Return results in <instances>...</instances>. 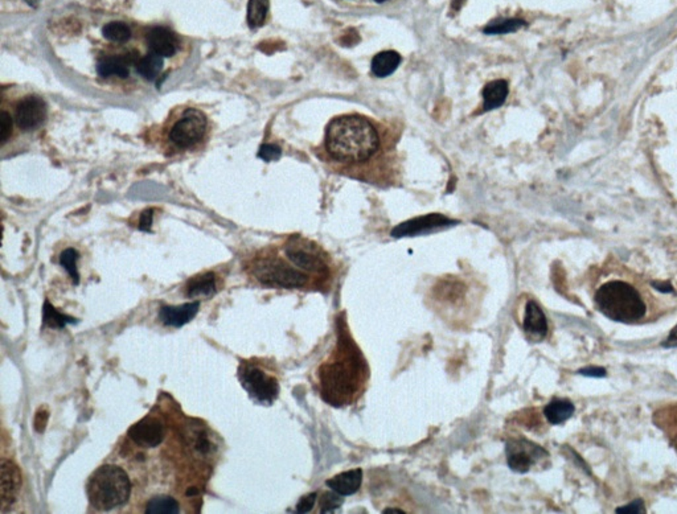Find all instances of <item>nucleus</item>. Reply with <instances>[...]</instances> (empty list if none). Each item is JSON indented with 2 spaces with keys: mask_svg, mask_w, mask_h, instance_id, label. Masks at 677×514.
Masks as SVG:
<instances>
[{
  "mask_svg": "<svg viewBox=\"0 0 677 514\" xmlns=\"http://www.w3.org/2000/svg\"><path fill=\"white\" fill-rule=\"evenodd\" d=\"M369 377L366 357L338 320L336 346L318 370L320 397L334 407L356 402Z\"/></svg>",
  "mask_w": 677,
  "mask_h": 514,
  "instance_id": "1",
  "label": "nucleus"
},
{
  "mask_svg": "<svg viewBox=\"0 0 677 514\" xmlns=\"http://www.w3.org/2000/svg\"><path fill=\"white\" fill-rule=\"evenodd\" d=\"M378 144L376 127L361 115L335 118L326 132V150L338 161H366L376 154Z\"/></svg>",
  "mask_w": 677,
  "mask_h": 514,
  "instance_id": "2",
  "label": "nucleus"
},
{
  "mask_svg": "<svg viewBox=\"0 0 677 514\" xmlns=\"http://www.w3.org/2000/svg\"><path fill=\"white\" fill-rule=\"evenodd\" d=\"M595 306L606 318L619 323H635L647 314V304L639 290L627 282H607L595 292Z\"/></svg>",
  "mask_w": 677,
  "mask_h": 514,
  "instance_id": "3",
  "label": "nucleus"
},
{
  "mask_svg": "<svg viewBox=\"0 0 677 514\" xmlns=\"http://www.w3.org/2000/svg\"><path fill=\"white\" fill-rule=\"evenodd\" d=\"M86 492L95 509L112 510L129 501L132 483L122 468L109 464L98 468L90 476Z\"/></svg>",
  "mask_w": 677,
  "mask_h": 514,
  "instance_id": "4",
  "label": "nucleus"
},
{
  "mask_svg": "<svg viewBox=\"0 0 677 514\" xmlns=\"http://www.w3.org/2000/svg\"><path fill=\"white\" fill-rule=\"evenodd\" d=\"M254 275L265 286L302 289L310 283V274L279 258H267L254 266Z\"/></svg>",
  "mask_w": 677,
  "mask_h": 514,
  "instance_id": "5",
  "label": "nucleus"
},
{
  "mask_svg": "<svg viewBox=\"0 0 677 514\" xmlns=\"http://www.w3.org/2000/svg\"><path fill=\"white\" fill-rule=\"evenodd\" d=\"M284 252L287 259L302 272L315 275L323 282L331 278L329 258L318 245L303 240L292 241L286 246Z\"/></svg>",
  "mask_w": 677,
  "mask_h": 514,
  "instance_id": "6",
  "label": "nucleus"
},
{
  "mask_svg": "<svg viewBox=\"0 0 677 514\" xmlns=\"http://www.w3.org/2000/svg\"><path fill=\"white\" fill-rule=\"evenodd\" d=\"M240 380L250 397L261 403H273L279 394L278 381L254 366H244L240 370Z\"/></svg>",
  "mask_w": 677,
  "mask_h": 514,
  "instance_id": "7",
  "label": "nucleus"
},
{
  "mask_svg": "<svg viewBox=\"0 0 677 514\" xmlns=\"http://www.w3.org/2000/svg\"><path fill=\"white\" fill-rule=\"evenodd\" d=\"M206 130L207 118L204 117V114L195 109H189L172 127L169 132V139L179 149H188L201 141Z\"/></svg>",
  "mask_w": 677,
  "mask_h": 514,
  "instance_id": "8",
  "label": "nucleus"
},
{
  "mask_svg": "<svg viewBox=\"0 0 677 514\" xmlns=\"http://www.w3.org/2000/svg\"><path fill=\"white\" fill-rule=\"evenodd\" d=\"M506 454L508 466L518 473H527L540 459L548 455L543 447L526 439L509 440Z\"/></svg>",
  "mask_w": 677,
  "mask_h": 514,
  "instance_id": "9",
  "label": "nucleus"
},
{
  "mask_svg": "<svg viewBox=\"0 0 677 514\" xmlns=\"http://www.w3.org/2000/svg\"><path fill=\"white\" fill-rule=\"evenodd\" d=\"M455 224H458V221H454L452 218H449L446 215H438V213L421 215V217H415L413 220L405 221L403 224L395 226V229L392 230V237H395V238L414 237V235L433 232L437 229L449 227V226Z\"/></svg>",
  "mask_w": 677,
  "mask_h": 514,
  "instance_id": "10",
  "label": "nucleus"
},
{
  "mask_svg": "<svg viewBox=\"0 0 677 514\" xmlns=\"http://www.w3.org/2000/svg\"><path fill=\"white\" fill-rule=\"evenodd\" d=\"M21 489V472L19 467L7 459L0 463V500L1 512L14 504Z\"/></svg>",
  "mask_w": 677,
  "mask_h": 514,
  "instance_id": "11",
  "label": "nucleus"
},
{
  "mask_svg": "<svg viewBox=\"0 0 677 514\" xmlns=\"http://www.w3.org/2000/svg\"><path fill=\"white\" fill-rule=\"evenodd\" d=\"M164 427L163 423L152 418L146 417L142 421L137 422L129 429V438L138 446L146 449H155L164 439Z\"/></svg>",
  "mask_w": 677,
  "mask_h": 514,
  "instance_id": "12",
  "label": "nucleus"
},
{
  "mask_svg": "<svg viewBox=\"0 0 677 514\" xmlns=\"http://www.w3.org/2000/svg\"><path fill=\"white\" fill-rule=\"evenodd\" d=\"M47 117V105L38 98L29 95L16 106L15 121L21 130H33L38 127Z\"/></svg>",
  "mask_w": 677,
  "mask_h": 514,
  "instance_id": "13",
  "label": "nucleus"
},
{
  "mask_svg": "<svg viewBox=\"0 0 677 514\" xmlns=\"http://www.w3.org/2000/svg\"><path fill=\"white\" fill-rule=\"evenodd\" d=\"M200 301L183 306H164L159 311L160 321L167 327L180 328L186 326L198 315Z\"/></svg>",
  "mask_w": 677,
  "mask_h": 514,
  "instance_id": "14",
  "label": "nucleus"
},
{
  "mask_svg": "<svg viewBox=\"0 0 677 514\" xmlns=\"http://www.w3.org/2000/svg\"><path fill=\"white\" fill-rule=\"evenodd\" d=\"M139 55L137 52H129L123 56L106 57L97 64V73L101 77L117 75L121 78H127L130 72L129 66L137 65L139 61Z\"/></svg>",
  "mask_w": 677,
  "mask_h": 514,
  "instance_id": "15",
  "label": "nucleus"
},
{
  "mask_svg": "<svg viewBox=\"0 0 677 514\" xmlns=\"http://www.w3.org/2000/svg\"><path fill=\"white\" fill-rule=\"evenodd\" d=\"M147 44L151 50L161 57H171L176 53L178 40L164 27H154L147 33Z\"/></svg>",
  "mask_w": 677,
  "mask_h": 514,
  "instance_id": "16",
  "label": "nucleus"
},
{
  "mask_svg": "<svg viewBox=\"0 0 677 514\" xmlns=\"http://www.w3.org/2000/svg\"><path fill=\"white\" fill-rule=\"evenodd\" d=\"M524 331L528 336L536 340H541L546 336L548 333V321H546L545 314L536 301L529 300L526 306V315H524V323H523Z\"/></svg>",
  "mask_w": 677,
  "mask_h": 514,
  "instance_id": "17",
  "label": "nucleus"
},
{
  "mask_svg": "<svg viewBox=\"0 0 677 514\" xmlns=\"http://www.w3.org/2000/svg\"><path fill=\"white\" fill-rule=\"evenodd\" d=\"M363 483V471L360 468L346 471L343 473H338L336 476L329 478L326 481L329 489L335 491L338 495L351 496L355 495L360 489Z\"/></svg>",
  "mask_w": 677,
  "mask_h": 514,
  "instance_id": "18",
  "label": "nucleus"
},
{
  "mask_svg": "<svg viewBox=\"0 0 677 514\" xmlns=\"http://www.w3.org/2000/svg\"><path fill=\"white\" fill-rule=\"evenodd\" d=\"M508 92V84L504 80H496L486 85V87L483 89V112H489L500 107L506 102Z\"/></svg>",
  "mask_w": 677,
  "mask_h": 514,
  "instance_id": "19",
  "label": "nucleus"
},
{
  "mask_svg": "<svg viewBox=\"0 0 677 514\" xmlns=\"http://www.w3.org/2000/svg\"><path fill=\"white\" fill-rule=\"evenodd\" d=\"M575 407L567 400H553L546 405L544 415L550 424H563L573 417Z\"/></svg>",
  "mask_w": 677,
  "mask_h": 514,
  "instance_id": "20",
  "label": "nucleus"
},
{
  "mask_svg": "<svg viewBox=\"0 0 677 514\" xmlns=\"http://www.w3.org/2000/svg\"><path fill=\"white\" fill-rule=\"evenodd\" d=\"M401 63V56L395 50L381 52L372 60V72L376 77L384 78L392 75Z\"/></svg>",
  "mask_w": 677,
  "mask_h": 514,
  "instance_id": "21",
  "label": "nucleus"
},
{
  "mask_svg": "<svg viewBox=\"0 0 677 514\" xmlns=\"http://www.w3.org/2000/svg\"><path fill=\"white\" fill-rule=\"evenodd\" d=\"M216 292V277L213 272H207L198 275L191 279L187 284V295L195 296H210Z\"/></svg>",
  "mask_w": 677,
  "mask_h": 514,
  "instance_id": "22",
  "label": "nucleus"
},
{
  "mask_svg": "<svg viewBox=\"0 0 677 514\" xmlns=\"http://www.w3.org/2000/svg\"><path fill=\"white\" fill-rule=\"evenodd\" d=\"M137 72L144 78V80H149V81H152L155 80L160 72H161V68H163V57L151 52V53H147L146 56L142 57L137 64Z\"/></svg>",
  "mask_w": 677,
  "mask_h": 514,
  "instance_id": "23",
  "label": "nucleus"
},
{
  "mask_svg": "<svg viewBox=\"0 0 677 514\" xmlns=\"http://www.w3.org/2000/svg\"><path fill=\"white\" fill-rule=\"evenodd\" d=\"M75 323H77V320L75 318L58 312L48 300H46L44 307H43V326L44 327L52 328V329H63L68 324H75Z\"/></svg>",
  "mask_w": 677,
  "mask_h": 514,
  "instance_id": "24",
  "label": "nucleus"
},
{
  "mask_svg": "<svg viewBox=\"0 0 677 514\" xmlns=\"http://www.w3.org/2000/svg\"><path fill=\"white\" fill-rule=\"evenodd\" d=\"M146 513L178 514L180 513V505L171 496H155L146 505Z\"/></svg>",
  "mask_w": 677,
  "mask_h": 514,
  "instance_id": "25",
  "label": "nucleus"
},
{
  "mask_svg": "<svg viewBox=\"0 0 677 514\" xmlns=\"http://www.w3.org/2000/svg\"><path fill=\"white\" fill-rule=\"evenodd\" d=\"M269 11V0H249L247 4V24L250 28L264 26Z\"/></svg>",
  "mask_w": 677,
  "mask_h": 514,
  "instance_id": "26",
  "label": "nucleus"
},
{
  "mask_svg": "<svg viewBox=\"0 0 677 514\" xmlns=\"http://www.w3.org/2000/svg\"><path fill=\"white\" fill-rule=\"evenodd\" d=\"M102 35L106 40L112 43L123 44V43H127L132 38V29L122 21H112V23H107L102 28Z\"/></svg>",
  "mask_w": 677,
  "mask_h": 514,
  "instance_id": "27",
  "label": "nucleus"
},
{
  "mask_svg": "<svg viewBox=\"0 0 677 514\" xmlns=\"http://www.w3.org/2000/svg\"><path fill=\"white\" fill-rule=\"evenodd\" d=\"M526 26V21L520 19H507L498 23H491L486 28L483 29L484 33L487 35H504L509 32H515L518 28Z\"/></svg>",
  "mask_w": 677,
  "mask_h": 514,
  "instance_id": "28",
  "label": "nucleus"
},
{
  "mask_svg": "<svg viewBox=\"0 0 677 514\" xmlns=\"http://www.w3.org/2000/svg\"><path fill=\"white\" fill-rule=\"evenodd\" d=\"M80 258V254L75 249L69 247L66 249L64 252H61L60 255V263L61 266L65 269L66 272H69L70 278L75 282V284H78L80 282V274H78V270H77V261Z\"/></svg>",
  "mask_w": 677,
  "mask_h": 514,
  "instance_id": "29",
  "label": "nucleus"
},
{
  "mask_svg": "<svg viewBox=\"0 0 677 514\" xmlns=\"http://www.w3.org/2000/svg\"><path fill=\"white\" fill-rule=\"evenodd\" d=\"M344 503L343 496L338 495L335 491L324 492L320 497V513H332L338 510V508Z\"/></svg>",
  "mask_w": 677,
  "mask_h": 514,
  "instance_id": "30",
  "label": "nucleus"
},
{
  "mask_svg": "<svg viewBox=\"0 0 677 514\" xmlns=\"http://www.w3.org/2000/svg\"><path fill=\"white\" fill-rule=\"evenodd\" d=\"M12 134V118L7 112H1L0 114V141L1 144H4L9 141V138Z\"/></svg>",
  "mask_w": 677,
  "mask_h": 514,
  "instance_id": "31",
  "label": "nucleus"
},
{
  "mask_svg": "<svg viewBox=\"0 0 677 514\" xmlns=\"http://www.w3.org/2000/svg\"><path fill=\"white\" fill-rule=\"evenodd\" d=\"M281 155H282V150L275 144H264L258 152V158H261L265 161L278 160L281 158Z\"/></svg>",
  "mask_w": 677,
  "mask_h": 514,
  "instance_id": "32",
  "label": "nucleus"
},
{
  "mask_svg": "<svg viewBox=\"0 0 677 514\" xmlns=\"http://www.w3.org/2000/svg\"><path fill=\"white\" fill-rule=\"evenodd\" d=\"M615 513H646V508H644V503H643V500H641V498H638V500L632 501V503H630L629 505H624V506H621V508H617V509H615Z\"/></svg>",
  "mask_w": 677,
  "mask_h": 514,
  "instance_id": "33",
  "label": "nucleus"
},
{
  "mask_svg": "<svg viewBox=\"0 0 677 514\" xmlns=\"http://www.w3.org/2000/svg\"><path fill=\"white\" fill-rule=\"evenodd\" d=\"M48 419H49V412H48L47 409H44V407L38 409L36 415H35V421H33V427H35V430L38 431V434H43L46 430Z\"/></svg>",
  "mask_w": 677,
  "mask_h": 514,
  "instance_id": "34",
  "label": "nucleus"
},
{
  "mask_svg": "<svg viewBox=\"0 0 677 514\" xmlns=\"http://www.w3.org/2000/svg\"><path fill=\"white\" fill-rule=\"evenodd\" d=\"M316 497H318V493H310V495L302 497L299 503L297 505V512L298 513H309L315 505Z\"/></svg>",
  "mask_w": 677,
  "mask_h": 514,
  "instance_id": "35",
  "label": "nucleus"
},
{
  "mask_svg": "<svg viewBox=\"0 0 677 514\" xmlns=\"http://www.w3.org/2000/svg\"><path fill=\"white\" fill-rule=\"evenodd\" d=\"M666 431L668 430L669 435L675 439V441L677 443V407L672 409L669 412V419H668V423H666Z\"/></svg>",
  "mask_w": 677,
  "mask_h": 514,
  "instance_id": "36",
  "label": "nucleus"
},
{
  "mask_svg": "<svg viewBox=\"0 0 677 514\" xmlns=\"http://www.w3.org/2000/svg\"><path fill=\"white\" fill-rule=\"evenodd\" d=\"M578 374H582L585 377H594V378H602V377H606V369L604 368H599V366H589V368H583V369H580L578 370Z\"/></svg>",
  "mask_w": 677,
  "mask_h": 514,
  "instance_id": "37",
  "label": "nucleus"
},
{
  "mask_svg": "<svg viewBox=\"0 0 677 514\" xmlns=\"http://www.w3.org/2000/svg\"><path fill=\"white\" fill-rule=\"evenodd\" d=\"M152 217H154V212L152 209H149V210H144L141 215V220H139V229L143 230V232H149L151 229V225H152Z\"/></svg>",
  "mask_w": 677,
  "mask_h": 514,
  "instance_id": "38",
  "label": "nucleus"
},
{
  "mask_svg": "<svg viewBox=\"0 0 677 514\" xmlns=\"http://www.w3.org/2000/svg\"><path fill=\"white\" fill-rule=\"evenodd\" d=\"M652 287L661 294H673L675 290L669 282H654Z\"/></svg>",
  "mask_w": 677,
  "mask_h": 514,
  "instance_id": "39",
  "label": "nucleus"
},
{
  "mask_svg": "<svg viewBox=\"0 0 677 514\" xmlns=\"http://www.w3.org/2000/svg\"><path fill=\"white\" fill-rule=\"evenodd\" d=\"M661 346H664V348H668V349L677 348V326L671 331V333L668 335L666 341L661 343Z\"/></svg>",
  "mask_w": 677,
  "mask_h": 514,
  "instance_id": "40",
  "label": "nucleus"
},
{
  "mask_svg": "<svg viewBox=\"0 0 677 514\" xmlns=\"http://www.w3.org/2000/svg\"><path fill=\"white\" fill-rule=\"evenodd\" d=\"M384 513H401L404 514V510H400V509H385Z\"/></svg>",
  "mask_w": 677,
  "mask_h": 514,
  "instance_id": "41",
  "label": "nucleus"
},
{
  "mask_svg": "<svg viewBox=\"0 0 677 514\" xmlns=\"http://www.w3.org/2000/svg\"><path fill=\"white\" fill-rule=\"evenodd\" d=\"M195 495H198V489H195V488H189L188 491H187V496Z\"/></svg>",
  "mask_w": 677,
  "mask_h": 514,
  "instance_id": "42",
  "label": "nucleus"
},
{
  "mask_svg": "<svg viewBox=\"0 0 677 514\" xmlns=\"http://www.w3.org/2000/svg\"><path fill=\"white\" fill-rule=\"evenodd\" d=\"M375 1H376V3H384L386 0H375Z\"/></svg>",
  "mask_w": 677,
  "mask_h": 514,
  "instance_id": "43",
  "label": "nucleus"
}]
</instances>
